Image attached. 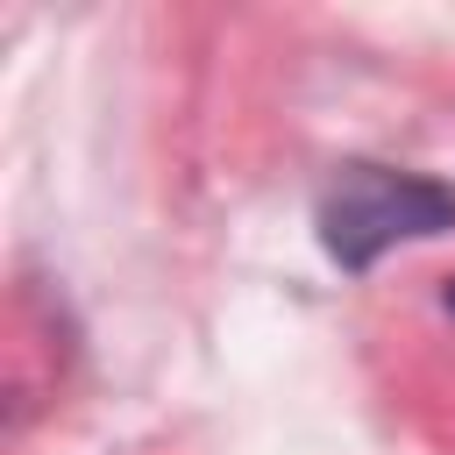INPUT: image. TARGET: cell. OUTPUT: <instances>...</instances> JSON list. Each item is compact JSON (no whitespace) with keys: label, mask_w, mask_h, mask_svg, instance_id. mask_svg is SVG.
Returning a JSON list of instances; mask_svg holds the SVG:
<instances>
[{"label":"cell","mask_w":455,"mask_h":455,"mask_svg":"<svg viewBox=\"0 0 455 455\" xmlns=\"http://www.w3.org/2000/svg\"><path fill=\"white\" fill-rule=\"evenodd\" d=\"M313 228H320V249L363 277V270H377L384 249L448 235L455 185H441L427 171H391V164H341L313 206Z\"/></svg>","instance_id":"1"},{"label":"cell","mask_w":455,"mask_h":455,"mask_svg":"<svg viewBox=\"0 0 455 455\" xmlns=\"http://www.w3.org/2000/svg\"><path fill=\"white\" fill-rule=\"evenodd\" d=\"M441 306H448V313H455V284H448V291H441Z\"/></svg>","instance_id":"2"}]
</instances>
